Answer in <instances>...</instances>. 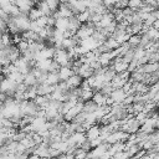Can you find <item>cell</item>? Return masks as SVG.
<instances>
[{
  "label": "cell",
  "instance_id": "6da1fadb",
  "mask_svg": "<svg viewBox=\"0 0 159 159\" xmlns=\"http://www.w3.org/2000/svg\"><path fill=\"white\" fill-rule=\"evenodd\" d=\"M127 97V93L124 92L123 88H117V89H113L112 93L109 94V99L112 102H122L123 99H125Z\"/></svg>",
  "mask_w": 159,
  "mask_h": 159
},
{
  "label": "cell",
  "instance_id": "7a4b0ae2",
  "mask_svg": "<svg viewBox=\"0 0 159 159\" xmlns=\"http://www.w3.org/2000/svg\"><path fill=\"white\" fill-rule=\"evenodd\" d=\"M9 30H7V24L6 21H4L2 19H0V35H4V34H7Z\"/></svg>",
  "mask_w": 159,
  "mask_h": 159
}]
</instances>
